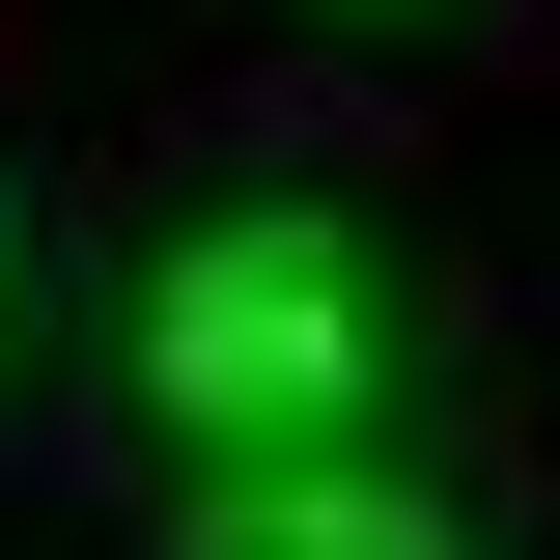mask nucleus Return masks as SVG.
Masks as SVG:
<instances>
[{"label":"nucleus","instance_id":"1","mask_svg":"<svg viewBox=\"0 0 560 560\" xmlns=\"http://www.w3.org/2000/svg\"><path fill=\"white\" fill-rule=\"evenodd\" d=\"M140 420H168V448H224V477L337 448V420H364V253H337L308 197L197 224V253L140 280Z\"/></svg>","mask_w":560,"mask_h":560},{"label":"nucleus","instance_id":"2","mask_svg":"<svg viewBox=\"0 0 560 560\" xmlns=\"http://www.w3.org/2000/svg\"><path fill=\"white\" fill-rule=\"evenodd\" d=\"M168 560H477L420 477H364V448H280V477H197V533Z\"/></svg>","mask_w":560,"mask_h":560}]
</instances>
